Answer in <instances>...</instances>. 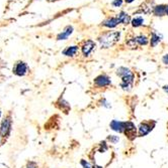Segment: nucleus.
<instances>
[{"label": "nucleus", "mask_w": 168, "mask_h": 168, "mask_svg": "<svg viewBox=\"0 0 168 168\" xmlns=\"http://www.w3.org/2000/svg\"><path fill=\"white\" fill-rule=\"evenodd\" d=\"M122 38L121 30H106L102 31L97 36V42L101 49H108L115 46Z\"/></svg>", "instance_id": "obj_1"}, {"label": "nucleus", "mask_w": 168, "mask_h": 168, "mask_svg": "<svg viewBox=\"0 0 168 168\" xmlns=\"http://www.w3.org/2000/svg\"><path fill=\"white\" fill-rule=\"evenodd\" d=\"M79 46H80L82 56L89 57L96 49V42L92 39H84Z\"/></svg>", "instance_id": "obj_2"}, {"label": "nucleus", "mask_w": 168, "mask_h": 168, "mask_svg": "<svg viewBox=\"0 0 168 168\" xmlns=\"http://www.w3.org/2000/svg\"><path fill=\"white\" fill-rule=\"evenodd\" d=\"M155 126H156V121H154V120L143 121V122L140 123V125L138 126V136L144 137L146 135H148L154 128H155Z\"/></svg>", "instance_id": "obj_3"}, {"label": "nucleus", "mask_w": 168, "mask_h": 168, "mask_svg": "<svg viewBox=\"0 0 168 168\" xmlns=\"http://www.w3.org/2000/svg\"><path fill=\"white\" fill-rule=\"evenodd\" d=\"M93 85L97 89L109 87L111 85V78L107 76L106 74H100L97 77H95L94 80H93Z\"/></svg>", "instance_id": "obj_4"}, {"label": "nucleus", "mask_w": 168, "mask_h": 168, "mask_svg": "<svg viewBox=\"0 0 168 168\" xmlns=\"http://www.w3.org/2000/svg\"><path fill=\"white\" fill-rule=\"evenodd\" d=\"M124 134L129 140L133 141L138 136V128L135 126V124L131 121H126L125 122V129H124Z\"/></svg>", "instance_id": "obj_5"}, {"label": "nucleus", "mask_w": 168, "mask_h": 168, "mask_svg": "<svg viewBox=\"0 0 168 168\" xmlns=\"http://www.w3.org/2000/svg\"><path fill=\"white\" fill-rule=\"evenodd\" d=\"M11 117H10V115H8L7 117L4 118V120L1 123V126H0V136L7 137L9 135L10 131H11Z\"/></svg>", "instance_id": "obj_6"}, {"label": "nucleus", "mask_w": 168, "mask_h": 168, "mask_svg": "<svg viewBox=\"0 0 168 168\" xmlns=\"http://www.w3.org/2000/svg\"><path fill=\"white\" fill-rule=\"evenodd\" d=\"M120 24L121 23H120V20H118V16L115 15V16H108V17H106L102 22H101L100 26L104 27V28H107V29H114L117 26L120 25Z\"/></svg>", "instance_id": "obj_7"}, {"label": "nucleus", "mask_w": 168, "mask_h": 168, "mask_svg": "<svg viewBox=\"0 0 168 168\" xmlns=\"http://www.w3.org/2000/svg\"><path fill=\"white\" fill-rule=\"evenodd\" d=\"M154 5H151V3L149 1H145L138 7V9L133 13V15H138V14H141V15H150L152 13Z\"/></svg>", "instance_id": "obj_8"}, {"label": "nucleus", "mask_w": 168, "mask_h": 168, "mask_svg": "<svg viewBox=\"0 0 168 168\" xmlns=\"http://www.w3.org/2000/svg\"><path fill=\"white\" fill-rule=\"evenodd\" d=\"M29 71V65H27L26 62H17L14 65V68H13V74L18 77H23L26 76Z\"/></svg>", "instance_id": "obj_9"}, {"label": "nucleus", "mask_w": 168, "mask_h": 168, "mask_svg": "<svg viewBox=\"0 0 168 168\" xmlns=\"http://www.w3.org/2000/svg\"><path fill=\"white\" fill-rule=\"evenodd\" d=\"M74 32V27L73 25H66L64 28H63V30L60 33L57 34L56 36V40L58 41H61V40H67L69 37L72 35V33Z\"/></svg>", "instance_id": "obj_10"}, {"label": "nucleus", "mask_w": 168, "mask_h": 168, "mask_svg": "<svg viewBox=\"0 0 168 168\" xmlns=\"http://www.w3.org/2000/svg\"><path fill=\"white\" fill-rule=\"evenodd\" d=\"M149 38H150L149 45L151 46V48H156V46L161 42V40H162V38H163V36H162L161 33L157 32L156 30H150V36H149Z\"/></svg>", "instance_id": "obj_11"}, {"label": "nucleus", "mask_w": 168, "mask_h": 168, "mask_svg": "<svg viewBox=\"0 0 168 168\" xmlns=\"http://www.w3.org/2000/svg\"><path fill=\"white\" fill-rule=\"evenodd\" d=\"M80 46L79 45H69L62 51V54L67 57H74L77 56V54L79 52Z\"/></svg>", "instance_id": "obj_12"}, {"label": "nucleus", "mask_w": 168, "mask_h": 168, "mask_svg": "<svg viewBox=\"0 0 168 168\" xmlns=\"http://www.w3.org/2000/svg\"><path fill=\"white\" fill-rule=\"evenodd\" d=\"M166 7H167V4L154 5L152 14L155 16V17H164V16H166Z\"/></svg>", "instance_id": "obj_13"}, {"label": "nucleus", "mask_w": 168, "mask_h": 168, "mask_svg": "<svg viewBox=\"0 0 168 168\" xmlns=\"http://www.w3.org/2000/svg\"><path fill=\"white\" fill-rule=\"evenodd\" d=\"M109 127L112 131L118 132V133H124V129H125V122H122L120 120H112Z\"/></svg>", "instance_id": "obj_14"}, {"label": "nucleus", "mask_w": 168, "mask_h": 168, "mask_svg": "<svg viewBox=\"0 0 168 168\" xmlns=\"http://www.w3.org/2000/svg\"><path fill=\"white\" fill-rule=\"evenodd\" d=\"M135 38H136V41L139 46H146L149 45V41H150L149 36L147 34L143 33V32L136 34L135 35Z\"/></svg>", "instance_id": "obj_15"}, {"label": "nucleus", "mask_w": 168, "mask_h": 168, "mask_svg": "<svg viewBox=\"0 0 168 168\" xmlns=\"http://www.w3.org/2000/svg\"><path fill=\"white\" fill-rule=\"evenodd\" d=\"M118 20H120V23L123 24V25H129L131 24L132 21V17L129 13H127L126 11H120L117 14Z\"/></svg>", "instance_id": "obj_16"}, {"label": "nucleus", "mask_w": 168, "mask_h": 168, "mask_svg": "<svg viewBox=\"0 0 168 168\" xmlns=\"http://www.w3.org/2000/svg\"><path fill=\"white\" fill-rule=\"evenodd\" d=\"M131 25L133 28H140V27L145 26V19L142 16H134L132 18Z\"/></svg>", "instance_id": "obj_17"}, {"label": "nucleus", "mask_w": 168, "mask_h": 168, "mask_svg": "<svg viewBox=\"0 0 168 168\" xmlns=\"http://www.w3.org/2000/svg\"><path fill=\"white\" fill-rule=\"evenodd\" d=\"M125 43L130 49H137L139 48V45H138V43L136 41V38H135V35H133V34H131V35H129L128 37H126Z\"/></svg>", "instance_id": "obj_18"}, {"label": "nucleus", "mask_w": 168, "mask_h": 168, "mask_svg": "<svg viewBox=\"0 0 168 168\" xmlns=\"http://www.w3.org/2000/svg\"><path fill=\"white\" fill-rule=\"evenodd\" d=\"M57 106L60 110H63L65 113H68L69 110L71 109V107H70V105L68 104V102H66L62 97L57 101Z\"/></svg>", "instance_id": "obj_19"}, {"label": "nucleus", "mask_w": 168, "mask_h": 168, "mask_svg": "<svg viewBox=\"0 0 168 168\" xmlns=\"http://www.w3.org/2000/svg\"><path fill=\"white\" fill-rule=\"evenodd\" d=\"M131 73H132V71L129 68H127V67H120L117 70V71H115L117 76L120 77L121 79H122L123 77H125L127 75H129V74H131Z\"/></svg>", "instance_id": "obj_20"}, {"label": "nucleus", "mask_w": 168, "mask_h": 168, "mask_svg": "<svg viewBox=\"0 0 168 168\" xmlns=\"http://www.w3.org/2000/svg\"><path fill=\"white\" fill-rule=\"evenodd\" d=\"M124 2H125L124 0H112L111 2V5L114 8H121L123 6Z\"/></svg>", "instance_id": "obj_21"}, {"label": "nucleus", "mask_w": 168, "mask_h": 168, "mask_svg": "<svg viewBox=\"0 0 168 168\" xmlns=\"http://www.w3.org/2000/svg\"><path fill=\"white\" fill-rule=\"evenodd\" d=\"M107 141L111 142V144H117L120 141V137L115 136V135H109V136H107Z\"/></svg>", "instance_id": "obj_22"}, {"label": "nucleus", "mask_w": 168, "mask_h": 168, "mask_svg": "<svg viewBox=\"0 0 168 168\" xmlns=\"http://www.w3.org/2000/svg\"><path fill=\"white\" fill-rule=\"evenodd\" d=\"M80 164L82 165V167L83 168H92V165L89 163L87 160H85V159H82L80 161Z\"/></svg>", "instance_id": "obj_23"}, {"label": "nucleus", "mask_w": 168, "mask_h": 168, "mask_svg": "<svg viewBox=\"0 0 168 168\" xmlns=\"http://www.w3.org/2000/svg\"><path fill=\"white\" fill-rule=\"evenodd\" d=\"M100 105H101V106H103V107H105V108H111V103H109V102H107L104 98L100 100Z\"/></svg>", "instance_id": "obj_24"}, {"label": "nucleus", "mask_w": 168, "mask_h": 168, "mask_svg": "<svg viewBox=\"0 0 168 168\" xmlns=\"http://www.w3.org/2000/svg\"><path fill=\"white\" fill-rule=\"evenodd\" d=\"M161 60H162V62H163L165 65H168V54H165L164 56H162Z\"/></svg>", "instance_id": "obj_25"}, {"label": "nucleus", "mask_w": 168, "mask_h": 168, "mask_svg": "<svg viewBox=\"0 0 168 168\" xmlns=\"http://www.w3.org/2000/svg\"><path fill=\"white\" fill-rule=\"evenodd\" d=\"M26 168H37V163H35V162H29V163L27 164Z\"/></svg>", "instance_id": "obj_26"}, {"label": "nucleus", "mask_w": 168, "mask_h": 168, "mask_svg": "<svg viewBox=\"0 0 168 168\" xmlns=\"http://www.w3.org/2000/svg\"><path fill=\"white\" fill-rule=\"evenodd\" d=\"M124 1H125L127 4H132L133 2L136 1V0H124Z\"/></svg>", "instance_id": "obj_27"}, {"label": "nucleus", "mask_w": 168, "mask_h": 168, "mask_svg": "<svg viewBox=\"0 0 168 168\" xmlns=\"http://www.w3.org/2000/svg\"><path fill=\"white\" fill-rule=\"evenodd\" d=\"M163 90H164V92L168 95V85H165V86L163 87Z\"/></svg>", "instance_id": "obj_28"}, {"label": "nucleus", "mask_w": 168, "mask_h": 168, "mask_svg": "<svg viewBox=\"0 0 168 168\" xmlns=\"http://www.w3.org/2000/svg\"><path fill=\"white\" fill-rule=\"evenodd\" d=\"M92 168H103V167L100 166V165H97V164H93L92 165Z\"/></svg>", "instance_id": "obj_29"}, {"label": "nucleus", "mask_w": 168, "mask_h": 168, "mask_svg": "<svg viewBox=\"0 0 168 168\" xmlns=\"http://www.w3.org/2000/svg\"><path fill=\"white\" fill-rule=\"evenodd\" d=\"M166 16H168V4H167V7H166Z\"/></svg>", "instance_id": "obj_30"}, {"label": "nucleus", "mask_w": 168, "mask_h": 168, "mask_svg": "<svg viewBox=\"0 0 168 168\" xmlns=\"http://www.w3.org/2000/svg\"><path fill=\"white\" fill-rule=\"evenodd\" d=\"M0 117H1V112H0Z\"/></svg>", "instance_id": "obj_31"}, {"label": "nucleus", "mask_w": 168, "mask_h": 168, "mask_svg": "<svg viewBox=\"0 0 168 168\" xmlns=\"http://www.w3.org/2000/svg\"><path fill=\"white\" fill-rule=\"evenodd\" d=\"M167 127H168V123H167Z\"/></svg>", "instance_id": "obj_32"}, {"label": "nucleus", "mask_w": 168, "mask_h": 168, "mask_svg": "<svg viewBox=\"0 0 168 168\" xmlns=\"http://www.w3.org/2000/svg\"><path fill=\"white\" fill-rule=\"evenodd\" d=\"M0 142H1V140H0Z\"/></svg>", "instance_id": "obj_33"}, {"label": "nucleus", "mask_w": 168, "mask_h": 168, "mask_svg": "<svg viewBox=\"0 0 168 168\" xmlns=\"http://www.w3.org/2000/svg\"><path fill=\"white\" fill-rule=\"evenodd\" d=\"M56 1H58V0H56Z\"/></svg>", "instance_id": "obj_34"}]
</instances>
